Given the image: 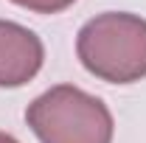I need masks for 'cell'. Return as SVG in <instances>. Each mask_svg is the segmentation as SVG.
<instances>
[{
  "instance_id": "4",
  "label": "cell",
  "mask_w": 146,
  "mask_h": 143,
  "mask_svg": "<svg viewBox=\"0 0 146 143\" xmlns=\"http://www.w3.org/2000/svg\"><path fill=\"white\" fill-rule=\"evenodd\" d=\"M9 3H14L20 9H28L34 14H59V11L70 9L76 0H9Z\"/></svg>"
},
{
  "instance_id": "1",
  "label": "cell",
  "mask_w": 146,
  "mask_h": 143,
  "mask_svg": "<svg viewBox=\"0 0 146 143\" xmlns=\"http://www.w3.org/2000/svg\"><path fill=\"white\" fill-rule=\"evenodd\" d=\"M76 56L84 70L107 84L146 79V20L129 11H104L76 34Z\"/></svg>"
},
{
  "instance_id": "5",
  "label": "cell",
  "mask_w": 146,
  "mask_h": 143,
  "mask_svg": "<svg viewBox=\"0 0 146 143\" xmlns=\"http://www.w3.org/2000/svg\"><path fill=\"white\" fill-rule=\"evenodd\" d=\"M0 143H20L14 135H9V132H0Z\"/></svg>"
},
{
  "instance_id": "3",
  "label": "cell",
  "mask_w": 146,
  "mask_h": 143,
  "mask_svg": "<svg viewBox=\"0 0 146 143\" xmlns=\"http://www.w3.org/2000/svg\"><path fill=\"white\" fill-rule=\"evenodd\" d=\"M45 45L42 39L11 20H0V87H23L42 70Z\"/></svg>"
},
{
  "instance_id": "2",
  "label": "cell",
  "mask_w": 146,
  "mask_h": 143,
  "mask_svg": "<svg viewBox=\"0 0 146 143\" xmlns=\"http://www.w3.org/2000/svg\"><path fill=\"white\" fill-rule=\"evenodd\" d=\"M25 124L39 143H112L115 121L110 107L76 84H56L25 109Z\"/></svg>"
}]
</instances>
